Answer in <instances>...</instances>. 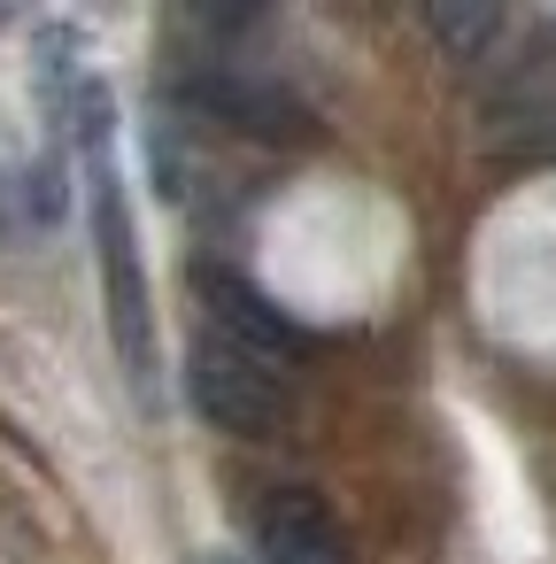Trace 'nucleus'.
<instances>
[{
  "instance_id": "f257e3e1",
  "label": "nucleus",
  "mask_w": 556,
  "mask_h": 564,
  "mask_svg": "<svg viewBox=\"0 0 556 564\" xmlns=\"http://www.w3.org/2000/svg\"><path fill=\"white\" fill-rule=\"evenodd\" d=\"M94 248H101V302H109L117 356H124L132 387L148 394V379H155V317H148V279H140V240H132L124 178L109 171V155H94Z\"/></svg>"
},
{
  "instance_id": "f03ea898",
  "label": "nucleus",
  "mask_w": 556,
  "mask_h": 564,
  "mask_svg": "<svg viewBox=\"0 0 556 564\" xmlns=\"http://www.w3.org/2000/svg\"><path fill=\"white\" fill-rule=\"evenodd\" d=\"M186 394H194V410L217 433H240V441H271L286 425V379L271 371V356H255V348H240L225 333H201L194 340Z\"/></svg>"
},
{
  "instance_id": "7ed1b4c3",
  "label": "nucleus",
  "mask_w": 556,
  "mask_h": 564,
  "mask_svg": "<svg viewBox=\"0 0 556 564\" xmlns=\"http://www.w3.org/2000/svg\"><path fill=\"white\" fill-rule=\"evenodd\" d=\"M263 556L271 564H348V541H340V525H332V510L317 495L286 487L263 510Z\"/></svg>"
},
{
  "instance_id": "20e7f679",
  "label": "nucleus",
  "mask_w": 556,
  "mask_h": 564,
  "mask_svg": "<svg viewBox=\"0 0 556 564\" xmlns=\"http://www.w3.org/2000/svg\"><path fill=\"white\" fill-rule=\"evenodd\" d=\"M201 302L217 310L225 340H240V348H255V356H286V348H302L294 317H279V302L255 294V286L232 279V271H201Z\"/></svg>"
},
{
  "instance_id": "39448f33",
  "label": "nucleus",
  "mask_w": 556,
  "mask_h": 564,
  "mask_svg": "<svg viewBox=\"0 0 556 564\" xmlns=\"http://www.w3.org/2000/svg\"><path fill=\"white\" fill-rule=\"evenodd\" d=\"M425 24H433V40L440 47H456L464 63L502 32V9H456V0H440V9H425Z\"/></svg>"
},
{
  "instance_id": "423d86ee",
  "label": "nucleus",
  "mask_w": 556,
  "mask_h": 564,
  "mask_svg": "<svg viewBox=\"0 0 556 564\" xmlns=\"http://www.w3.org/2000/svg\"><path fill=\"white\" fill-rule=\"evenodd\" d=\"M201 564H232V556H225V549H209V556H201Z\"/></svg>"
}]
</instances>
